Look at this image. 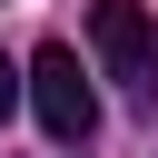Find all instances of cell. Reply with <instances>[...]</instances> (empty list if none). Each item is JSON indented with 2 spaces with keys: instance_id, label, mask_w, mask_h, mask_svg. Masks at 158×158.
Instances as JSON below:
<instances>
[{
  "instance_id": "obj_1",
  "label": "cell",
  "mask_w": 158,
  "mask_h": 158,
  "mask_svg": "<svg viewBox=\"0 0 158 158\" xmlns=\"http://www.w3.org/2000/svg\"><path fill=\"white\" fill-rule=\"evenodd\" d=\"M89 49L128 89V109H158V20L138 0H89Z\"/></svg>"
},
{
  "instance_id": "obj_2",
  "label": "cell",
  "mask_w": 158,
  "mask_h": 158,
  "mask_svg": "<svg viewBox=\"0 0 158 158\" xmlns=\"http://www.w3.org/2000/svg\"><path fill=\"white\" fill-rule=\"evenodd\" d=\"M30 109H40V128H49L59 148H89V128H99V89H89V69H79L69 40H40V49H30Z\"/></svg>"
},
{
  "instance_id": "obj_3",
  "label": "cell",
  "mask_w": 158,
  "mask_h": 158,
  "mask_svg": "<svg viewBox=\"0 0 158 158\" xmlns=\"http://www.w3.org/2000/svg\"><path fill=\"white\" fill-rule=\"evenodd\" d=\"M10 99H20V59L0 49V118H10Z\"/></svg>"
}]
</instances>
